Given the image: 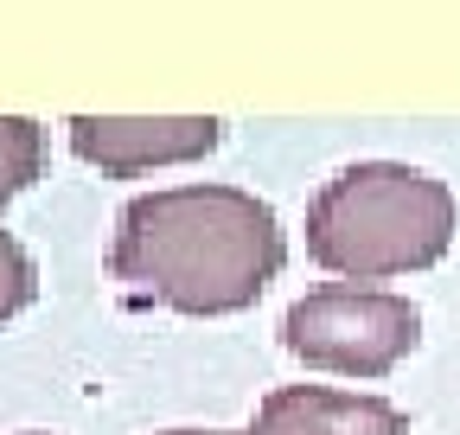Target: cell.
<instances>
[{
    "label": "cell",
    "instance_id": "6da1fadb",
    "mask_svg": "<svg viewBox=\"0 0 460 435\" xmlns=\"http://www.w3.org/2000/svg\"><path fill=\"white\" fill-rule=\"evenodd\" d=\"M288 237L269 199L243 186H166L115 211L109 276L172 314H243L281 276Z\"/></svg>",
    "mask_w": 460,
    "mask_h": 435
},
{
    "label": "cell",
    "instance_id": "7a4b0ae2",
    "mask_svg": "<svg viewBox=\"0 0 460 435\" xmlns=\"http://www.w3.org/2000/svg\"><path fill=\"white\" fill-rule=\"evenodd\" d=\"M460 237V199L410 160H352L307 205V256L326 276L384 282L435 269Z\"/></svg>",
    "mask_w": 460,
    "mask_h": 435
},
{
    "label": "cell",
    "instance_id": "3957f363",
    "mask_svg": "<svg viewBox=\"0 0 460 435\" xmlns=\"http://www.w3.org/2000/svg\"><path fill=\"white\" fill-rule=\"evenodd\" d=\"M281 346L295 352L307 371H332V377H384L422 346V307L410 295L390 289H352L332 282L301 295L281 314Z\"/></svg>",
    "mask_w": 460,
    "mask_h": 435
},
{
    "label": "cell",
    "instance_id": "277c9868",
    "mask_svg": "<svg viewBox=\"0 0 460 435\" xmlns=\"http://www.w3.org/2000/svg\"><path fill=\"white\" fill-rule=\"evenodd\" d=\"M71 154L109 180H141L154 167H186L224 147L217 116H71Z\"/></svg>",
    "mask_w": 460,
    "mask_h": 435
},
{
    "label": "cell",
    "instance_id": "5b68a950",
    "mask_svg": "<svg viewBox=\"0 0 460 435\" xmlns=\"http://www.w3.org/2000/svg\"><path fill=\"white\" fill-rule=\"evenodd\" d=\"M160 435H410V416L365 391L281 385L256 404L250 429H160Z\"/></svg>",
    "mask_w": 460,
    "mask_h": 435
},
{
    "label": "cell",
    "instance_id": "8992f818",
    "mask_svg": "<svg viewBox=\"0 0 460 435\" xmlns=\"http://www.w3.org/2000/svg\"><path fill=\"white\" fill-rule=\"evenodd\" d=\"M45 173V129L32 116H0V211Z\"/></svg>",
    "mask_w": 460,
    "mask_h": 435
},
{
    "label": "cell",
    "instance_id": "52a82bcc",
    "mask_svg": "<svg viewBox=\"0 0 460 435\" xmlns=\"http://www.w3.org/2000/svg\"><path fill=\"white\" fill-rule=\"evenodd\" d=\"M39 301V269L13 231H0V320H13Z\"/></svg>",
    "mask_w": 460,
    "mask_h": 435
},
{
    "label": "cell",
    "instance_id": "ba28073f",
    "mask_svg": "<svg viewBox=\"0 0 460 435\" xmlns=\"http://www.w3.org/2000/svg\"><path fill=\"white\" fill-rule=\"evenodd\" d=\"M26 435H39V429H26Z\"/></svg>",
    "mask_w": 460,
    "mask_h": 435
}]
</instances>
